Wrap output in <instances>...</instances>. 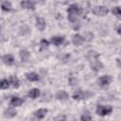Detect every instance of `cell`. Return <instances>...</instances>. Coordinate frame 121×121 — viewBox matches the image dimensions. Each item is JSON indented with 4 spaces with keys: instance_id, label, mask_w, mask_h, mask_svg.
Here are the masks:
<instances>
[{
    "instance_id": "cell-1",
    "label": "cell",
    "mask_w": 121,
    "mask_h": 121,
    "mask_svg": "<svg viewBox=\"0 0 121 121\" xmlns=\"http://www.w3.org/2000/svg\"><path fill=\"white\" fill-rule=\"evenodd\" d=\"M67 13H68V20L73 24H77L78 16L81 13V9L78 4H71L67 9Z\"/></svg>"
},
{
    "instance_id": "cell-2",
    "label": "cell",
    "mask_w": 121,
    "mask_h": 121,
    "mask_svg": "<svg viewBox=\"0 0 121 121\" xmlns=\"http://www.w3.org/2000/svg\"><path fill=\"white\" fill-rule=\"evenodd\" d=\"M112 112V107L110 106V105H98L97 108H96V110H95L96 114L99 115V116L108 115Z\"/></svg>"
},
{
    "instance_id": "cell-3",
    "label": "cell",
    "mask_w": 121,
    "mask_h": 121,
    "mask_svg": "<svg viewBox=\"0 0 121 121\" xmlns=\"http://www.w3.org/2000/svg\"><path fill=\"white\" fill-rule=\"evenodd\" d=\"M109 12V9L104 6H95L93 9V13L96 16H105Z\"/></svg>"
},
{
    "instance_id": "cell-4",
    "label": "cell",
    "mask_w": 121,
    "mask_h": 121,
    "mask_svg": "<svg viewBox=\"0 0 121 121\" xmlns=\"http://www.w3.org/2000/svg\"><path fill=\"white\" fill-rule=\"evenodd\" d=\"M90 95H92V94H90V93H88L86 91L83 92V91L78 89V90L75 91V93L73 94V98L75 100H80V99H85V98L89 97Z\"/></svg>"
},
{
    "instance_id": "cell-5",
    "label": "cell",
    "mask_w": 121,
    "mask_h": 121,
    "mask_svg": "<svg viewBox=\"0 0 121 121\" xmlns=\"http://www.w3.org/2000/svg\"><path fill=\"white\" fill-rule=\"evenodd\" d=\"M111 81H112V77H111L110 75H104V76H101V77L98 78V80H97L98 84H99L101 87L108 86V85L111 83Z\"/></svg>"
},
{
    "instance_id": "cell-6",
    "label": "cell",
    "mask_w": 121,
    "mask_h": 121,
    "mask_svg": "<svg viewBox=\"0 0 121 121\" xmlns=\"http://www.w3.org/2000/svg\"><path fill=\"white\" fill-rule=\"evenodd\" d=\"M90 66L95 72H98V71H100L103 68V64H102V62L98 59H95V60H91L90 61Z\"/></svg>"
},
{
    "instance_id": "cell-7",
    "label": "cell",
    "mask_w": 121,
    "mask_h": 121,
    "mask_svg": "<svg viewBox=\"0 0 121 121\" xmlns=\"http://www.w3.org/2000/svg\"><path fill=\"white\" fill-rule=\"evenodd\" d=\"M46 26V23L44 21L43 18L42 17H37L36 18V27L40 30V31H43Z\"/></svg>"
},
{
    "instance_id": "cell-8",
    "label": "cell",
    "mask_w": 121,
    "mask_h": 121,
    "mask_svg": "<svg viewBox=\"0 0 121 121\" xmlns=\"http://www.w3.org/2000/svg\"><path fill=\"white\" fill-rule=\"evenodd\" d=\"M19 56H20V59L23 62H27L28 60H29V57H30V54L27 50L26 49H21L19 51Z\"/></svg>"
},
{
    "instance_id": "cell-9",
    "label": "cell",
    "mask_w": 121,
    "mask_h": 121,
    "mask_svg": "<svg viewBox=\"0 0 121 121\" xmlns=\"http://www.w3.org/2000/svg\"><path fill=\"white\" fill-rule=\"evenodd\" d=\"M68 97H69V95L64 90L58 91L57 94H56V98L58 100H60V101H65V100L68 99Z\"/></svg>"
},
{
    "instance_id": "cell-10",
    "label": "cell",
    "mask_w": 121,
    "mask_h": 121,
    "mask_svg": "<svg viewBox=\"0 0 121 121\" xmlns=\"http://www.w3.org/2000/svg\"><path fill=\"white\" fill-rule=\"evenodd\" d=\"M64 40H65L64 36H54V37L51 38V43H52L54 45L59 46V45H60V44L63 43Z\"/></svg>"
},
{
    "instance_id": "cell-11",
    "label": "cell",
    "mask_w": 121,
    "mask_h": 121,
    "mask_svg": "<svg viewBox=\"0 0 121 121\" xmlns=\"http://www.w3.org/2000/svg\"><path fill=\"white\" fill-rule=\"evenodd\" d=\"M21 7L23 9H34V7H35V2L33 1H28V0H25V1H22L20 3Z\"/></svg>"
},
{
    "instance_id": "cell-12",
    "label": "cell",
    "mask_w": 121,
    "mask_h": 121,
    "mask_svg": "<svg viewBox=\"0 0 121 121\" xmlns=\"http://www.w3.org/2000/svg\"><path fill=\"white\" fill-rule=\"evenodd\" d=\"M16 113H17V112L15 111V109L11 108V107H9L4 111V116L7 118H12L16 115Z\"/></svg>"
},
{
    "instance_id": "cell-13",
    "label": "cell",
    "mask_w": 121,
    "mask_h": 121,
    "mask_svg": "<svg viewBox=\"0 0 121 121\" xmlns=\"http://www.w3.org/2000/svg\"><path fill=\"white\" fill-rule=\"evenodd\" d=\"M26 78L28 81H38L40 79V77L35 72H28L26 74Z\"/></svg>"
},
{
    "instance_id": "cell-14",
    "label": "cell",
    "mask_w": 121,
    "mask_h": 121,
    "mask_svg": "<svg viewBox=\"0 0 121 121\" xmlns=\"http://www.w3.org/2000/svg\"><path fill=\"white\" fill-rule=\"evenodd\" d=\"M23 103H24V100H23L21 97H19V96H13V97L10 99V102H9V104H10L11 106H13V107H19V106H21Z\"/></svg>"
},
{
    "instance_id": "cell-15",
    "label": "cell",
    "mask_w": 121,
    "mask_h": 121,
    "mask_svg": "<svg viewBox=\"0 0 121 121\" xmlns=\"http://www.w3.org/2000/svg\"><path fill=\"white\" fill-rule=\"evenodd\" d=\"M72 42H73V43H74L75 45L78 46V45H80V44L84 42V39H83V37H82L81 35H79V34H75V35H73Z\"/></svg>"
},
{
    "instance_id": "cell-16",
    "label": "cell",
    "mask_w": 121,
    "mask_h": 121,
    "mask_svg": "<svg viewBox=\"0 0 121 121\" xmlns=\"http://www.w3.org/2000/svg\"><path fill=\"white\" fill-rule=\"evenodd\" d=\"M2 60H3V62H4L5 64H7V65H12V64L14 63V58H13V56L10 55V54L5 55Z\"/></svg>"
},
{
    "instance_id": "cell-17",
    "label": "cell",
    "mask_w": 121,
    "mask_h": 121,
    "mask_svg": "<svg viewBox=\"0 0 121 121\" xmlns=\"http://www.w3.org/2000/svg\"><path fill=\"white\" fill-rule=\"evenodd\" d=\"M40 95H41V92H40V90H39L38 88H33V89L29 90L28 93H27V95H28L30 98H32V99L37 98Z\"/></svg>"
},
{
    "instance_id": "cell-18",
    "label": "cell",
    "mask_w": 121,
    "mask_h": 121,
    "mask_svg": "<svg viewBox=\"0 0 121 121\" xmlns=\"http://www.w3.org/2000/svg\"><path fill=\"white\" fill-rule=\"evenodd\" d=\"M47 109H44V108H41V109H39L38 111H36L35 112V116L39 119V120H41V119H43L45 115H46V113H47Z\"/></svg>"
},
{
    "instance_id": "cell-19",
    "label": "cell",
    "mask_w": 121,
    "mask_h": 121,
    "mask_svg": "<svg viewBox=\"0 0 121 121\" xmlns=\"http://www.w3.org/2000/svg\"><path fill=\"white\" fill-rule=\"evenodd\" d=\"M86 57H87V59H88L90 61H91V60H93L98 59L99 54H98L96 51H95V50H90V51H88V52H87Z\"/></svg>"
},
{
    "instance_id": "cell-20",
    "label": "cell",
    "mask_w": 121,
    "mask_h": 121,
    "mask_svg": "<svg viewBox=\"0 0 121 121\" xmlns=\"http://www.w3.org/2000/svg\"><path fill=\"white\" fill-rule=\"evenodd\" d=\"M9 85H11L13 88H18L20 86L19 78L16 76H11L9 78Z\"/></svg>"
},
{
    "instance_id": "cell-21",
    "label": "cell",
    "mask_w": 121,
    "mask_h": 121,
    "mask_svg": "<svg viewBox=\"0 0 121 121\" xmlns=\"http://www.w3.org/2000/svg\"><path fill=\"white\" fill-rule=\"evenodd\" d=\"M1 9L4 10V11H10L12 9V6H11V3L9 2V1H5L1 4Z\"/></svg>"
},
{
    "instance_id": "cell-22",
    "label": "cell",
    "mask_w": 121,
    "mask_h": 121,
    "mask_svg": "<svg viewBox=\"0 0 121 121\" xmlns=\"http://www.w3.org/2000/svg\"><path fill=\"white\" fill-rule=\"evenodd\" d=\"M9 87V81L8 79H2L0 80V89L2 90H5V89H8Z\"/></svg>"
},
{
    "instance_id": "cell-23",
    "label": "cell",
    "mask_w": 121,
    "mask_h": 121,
    "mask_svg": "<svg viewBox=\"0 0 121 121\" xmlns=\"http://www.w3.org/2000/svg\"><path fill=\"white\" fill-rule=\"evenodd\" d=\"M80 121H92V116L89 112H84L81 116H80Z\"/></svg>"
},
{
    "instance_id": "cell-24",
    "label": "cell",
    "mask_w": 121,
    "mask_h": 121,
    "mask_svg": "<svg viewBox=\"0 0 121 121\" xmlns=\"http://www.w3.org/2000/svg\"><path fill=\"white\" fill-rule=\"evenodd\" d=\"M48 45H49V42H48L47 40H45V39H43V40L41 41V43H40V49H41V50L45 49V48L48 47Z\"/></svg>"
},
{
    "instance_id": "cell-25",
    "label": "cell",
    "mask_w": 121,
    "mask_h": 121,
    "mask_svg": "<svg viewBox=\"0 0 121 121\" xmlns=\"http://www.w3.org/2000/svg\"><path fill=\"white\" fill-rule=\"evenodd\" d=\"M112 14L113 15H115L116 17H120V15H121V9H120V8L119 7H114L113 9H112Z\"/></svg>"
},
{
    "instance_id": "cell-26",
    "label": "cell",
    "mask_w": 121,
    "mask_h": 121,
    "mask_svg": "<svg viewBox=\"0 0 121 121\" xmlns=\"http://www.w3.org/2000/svg\"><path fill=\"white\" fill-rule=\"evenodd\" d=\"M93 38H94V34L91 33V32H86V33H85V36L83 37L84 41H85V40H86V41H92Z\"/></svg>"
},
{
    "instance_id": "cell-27",
    "label": "cell",
    "mask_w": 121,
    "mask_h": 121,
    "mask_svg": "<svg viewBox=\"0 0 121 121\" xmlns=\"http://www.w3.org/2000/svg\"><path fill=\"white\" fill-rule=\"evenodd\" d=\"M65 120H66V116L64 114H60L54 119V121H65Z\"/></svg>"
},
{
    "instance_id": "cell-28",
    "label": "cell",
    "mask_w": 121,
    "mask_h": 121,
    "mask_svg": "<svg viewBox=\"0 0 121 121\" xmlns=\"http://www.w3.org/2000/svg\"><path fill=\"white\" fill-rule=\"evenodd\" d=\"M77 82H78V79L75 78V77H70V78H69V83H70V85H72V86H74V85H76L77 84Z\"/></svg>"
},
{
    "instance_id": "cell-29",
    "label": "cell",
    "mask_w": 121,
    "mask_h": 121,
    "mask_svg": "<svg viewBox=\"0 0 121 121\" xmlns=\"http://www.w3.org/2000/svg\"><path fill=\"white\" fill-rule=\"evenodd\" d=\"M117 33L118 34L120 33V26H118V27H117Z\"/></svg>"
}]
</instances>
